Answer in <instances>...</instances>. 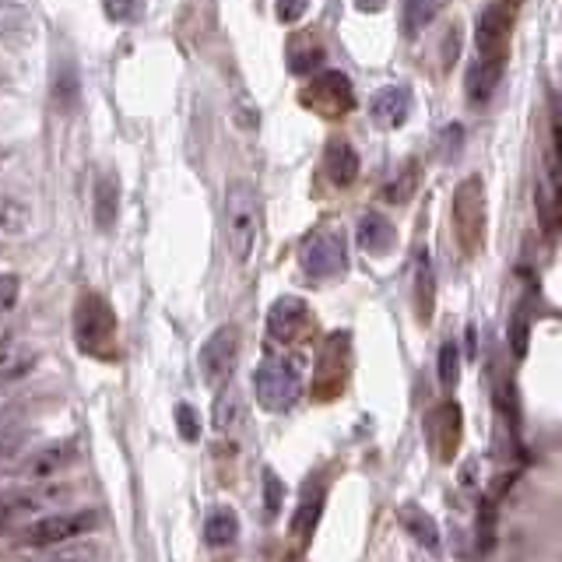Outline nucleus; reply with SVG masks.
Wrapping results in <instances>:
<instances>
[{
	"label": "nucleus",
	"instance_id": "f257e3e1",
	"mask_svg": "<svg viewBox=\"0 0 562 562\" xmlns=\"http://www.w3.org/2000/svg\"><path fill=\"white\" fill-rule=\"evenodd\" d=\"M116 338H120V324L109 306L106 296L99 292H81L74 303V341L92 359H116Z\"/></svg>",
	"mask_w": 562,
	"mask_h": 562
},
{
	"label": "nucleus",
	"instance_id": "f03ea898",
	"mask_svg": "<svg viewBox=\"0 0 562 562\" xmlns=\"http://www.w3.org/2000/svg\"><path fill=\"white\" fill-rule=\"evenodd\" d=\"M260 232V201L257 187L250 180H232L225 190V243H229V257L236 264H246L253 257Z\"/></svg>",
	"mask_w": 562,
	"mask_h": 562
},
{
	"label": "nucleus",
	"instance_id": "7ed1b4c3",
	"mask_svg": "<svg viewBox=\"0 0 562 562\" xmlns=\"http://www.w3.org/2000/svg\"><path fill=\"white\" fill-rule=\"evenodd\" d=\"M485 183L482 176H464L454 190V201H450V229L461 246L464 257H475L485 246Z\"/></svg>",
	"mask_w": 562,
	"mask_h": 562
},
{
	"label": "nucleus",
	"instance_id": "20e7f679",
	"mask_svg": "<svg viewBox=\"0 0 562 562\" xmlns=\"http://www.w3.org/2000/svg\"><path fill=\"white\" fill-rule=\"evenodd\" d=\"M253 394L264 411H289L303 394V366L299 359H264L253 369Z\"/></svg>",
	"mask_w": 562,
	"mask_h": 562
},
{
	"label": "nucleus",
	"instance_id": "39448f33",
	"mask_svg": "<svg viewBox=\"0 0 562 562\" xmlns=\"http://www.w3.org/2000/svg\"><path fill=\"white\" fill-rule=\"evenodd\" d=\"M299 267L310 281H334L348 271V246L345 232L334 225H320L317 232H310L299 250Z\"/></svg>",
	"mask_w": 562,
	"mask_h": 562
},
{
	"label": "nucleus",
	"instance_id": "423d86ee",
	"mask_svg": "<svg viewBox=\"0 0 562 562\" xmlns=\"http://www.w3.org/2000/svg\"><path fill=\"white\" fill-rule=\"evenodd\" d=\"M524 0H489L478 15L475 43L478 60H510V36Z\"/></svg>",
	"mask_w": 562,
	"mask_h": 562
},
{
	"label": "nucleus",
	"instance_id": "0eeeda50",
	"mask_svg": "<svg viewBox=\"0 0 562 562\" xmlns=\"http://www.w3.org/2000/svg\"><path fill=\"white\" fill-rule=\"evenodd\" d=\"M299 102H303L310 113L324 116V120H341L355 109V85L345 71H327L317 74L303 85L299 92Z\"/></svg>",
	"mask_w": 562,
	"mask_h": 562
},
{
	"label": "nucleus",
	"instance_id": "6e6552de",
	"mask_svg": "<svg viewBox=\"0 0 562 562\" xmlns=\"http://www.w3.org/2000/svg\"><path fill=\"white\" fill-rule=\"evenodd\" d=\"M99 513L95 510H57L50 517H39L36 524H29L22 531V545L29 548H53L64 541L85 538L88 531H95Z\"/></svg>",
	"mask_w": 562,
	"mask_h": 562
},
{
	"label": "nucleus",
	"instance_id": "1a4fd4ad",
	"mask_svg": "<svg viewBox=\"0 0 562 562\" xmlns=\"http://www.w3.org/2000/svg\"><path fill=\"white\" fill-rule=\"evenodd\" d=\"M239 355V331L232 324H222L201 348V376L208 387H222L229 383L232 369H236Z\"/></svg>",
	"mask_w": 562,
	"mask_h": 562
},
{
	"label": "nucleus",
	"instance_id": "9d476101",
	"mask_svg": "<svg viewBox=\"0 0 562 562\" xmlns=\"http://www.w3.org/2000/svg\"><path fill=\"white\" fill-rule=\"evenodd\" d=\"M313 327H317V320H313L310 306L299 296H281L278 303L271 306V313H267V331H271V338L281 341V345H296V341H303Z\"/></svg>",
	"mask_w": 562,
	"mask_h": 562
},
{
	"label": "nucleus",
	"instance_id": "9b49d317",
	"mask_svg": "<svg viewBox=\"0 0 562 562\" xmlns=\"http://www.w3.org/2000/svg\"><path fill=\"white\" fill-rule=\"evenodd\" d=\"M71 461H74L71 443H50V447H43V450H36V454L25 457L22 468H18V482H25V485L50 482V478L60 475V471H64Z\"/></svg>",
	"mask_w": 562,
	"mask_h": 562
},
{
	"label": "nucleus",
	"instance_id": "f8f14e48",
	"mask_svg": "<svg viewBox=\"0 0 562 562\" xmlns=\"http://www.w3.org/2000/svg\"><path fill=\"white\" fill-rule=\"evenodd\" d=\"M345 348H348V334H331V341H327V348H324V359H320V373H317V380H313V394H317L320 401L334 397L341 390V383H345L348 355H341Z\"/></svg>",
	"mask_w": 562,
	"mask_h": 562
},
{
	"label": "nucleus",
	"instance_id": "ddd939ff",
	"mask_svg": "<svg viewBox=\"0 0 562 562\" xmlns=\"http://www.w3.org/2000/svg\"><path fill=\"white\" fill-rule=\"evenodd\" d=\"M324 169H327V176H331L334 187H352V183L359 180L362 159H359V152H355V145L348 141V137H331V141H327Z\"/></svg>",
	"mask_w": 562,
	"mask_h": 562
},
{
	"label": "nucleus",
	"instance_id": "4468645a",
	"mask_svg": "<svg viewBox=\"0 0 562 562\" xmlns=\"http://www.w3.org/2000/svg\"><path fill=\"white\" fill-rule=\"evenodd\" d=\"M408 113H411V92L404 85L380 88V92L373 95V102H369V116H373V123L383 130L401 127V123L408 120Z\"/></svg>",
	"mask_w": 562,
	"mask_h": 562
},
{
	"label": "nucleus",
	"instance_id": "2eb2a0df",
	"mask_svg": "<svg viewBox=\"0 0 562 562\" xmlns=\"http://www.w3.org/2000/svg\"><path fill=\"white\" fill-rule=\"evenodd\" d=\"M411 299H415L418 324H429L436 310V274H433L429 246H422V250L415 253V289H411Z\"/></svg>",
	"mask_w": 562,
	"mask_h": 562
},
{
	"label": "nucleus",
	"instance_id": "dca6fc26",
	"mask_svg": "<svg viewBox=\"0 0 562 562\" xmlns=\"http://www.w3.org/2000/svg\"><path fill=\"white\" fill-rule=\"evenodd\" d=\"M355 239H359L362 253H369V257H387V253L397 246V229H394V222H390V218L369 211V215L359 218Z\"/></svg>",
	"mask_w": 562,
	"mask_h": 562
},
{
	"label": "nucleus",
	"instance_id": "f3484780",
	"mask_svg": "<svg viewBox=\"0 0 562 562\" xmlns=\"http://www.w3.org/2000/svg\"><path fill=\"white\" fill-rule=\"evenodd\" d=\"M324 60H327V50L313 32H296V36L289 39V46H285V64H289V71L296 74V78H310Z\"/></svg>",
	"mask_w": 562,
	"mask_h": 562
},
{
	"label": "nucleus",
	"instance_id": "a211bd4d",
	"mask_svg": "<svg viewBox=\"0 0 562 562\" xmlns=\"http://www.w3.org/2000/svg\"><path fill=\"white\" fill-rule=\"evenodd\" d=\"M324 499H327L324 482H320V478H310V485L303 489V499H299L296 520H292V534H296L299 545H306V541L313 538V531H317L320 513H324Z\"/></svg>",
	"mask_w": 562,
	"mask_h": 562
},
{
	"label": "nucleus",
	"instance_id": "6ab92c4d",
	"mask_svg": "<svg viewBox=\"0 0 562 562\" xmlns=\"http://www.w3.org/2000/svg\"><path fill=\"white\" fill-rule=\"evenodd\" d=\"M433 440H436V450H440L443 461H450L457 450V443H461V408H457L454 401H443L440 408L433 411Z\"/></svg>",
	"mask_w": 562,
	"mask_h": 562
},
{
	"label": "nucleus",
	"instance_id": "aec40b11",
	"mask_svg": "<svg viewBox=\"0 0 562 562\" xmlns=\"http://www.w3.org/2000/svg\"><path fill=\"white\" fill-rule=\"evenodd\" d=\"M503 71H506V60H478L475 67H471L468 74V102L475 109H482L485 102L496 95L499 81H503Z\"/></svg>",
	"mask_w": 562,
	"mask_h": 562
},
{
	"label": "nucleus",
	"instance_id": "412c9836",
	"mask_svg": "<svg viewBox=\"0 0 562 562\" xmlns=\"http://www.w3.org/2000/svg\"><path fill=\"white\" fill-rule=\"evenodd\" d=\"M92 211H95V225L102 232H109L120 218V180L113 173H102L95 180V194H92Z\"/></svg>",
	"mask_w": 562,
	"mask_h": 562
},
{
	"label": "nucleus",
	"instance_id": "4be33fe9",
	"mask_svg": "<svg viewBox=\"0 0 562 562\" xmlns=\"http://www.w3.org/2000/svg\"><path fill=\"white\" fill-rule=\"evenodd\" d=\"M239 538V513L232 506H211L204 517V541L208 548H229Z\"/></svg>",
	"mask_w": 562,
	"mask_h": 562
},
{
	"label": "nucleus",
	"instance_id": "5701e85b",
	"mask_svg": "<svg viewBox=\"0 0 562 562\" xmlns=\"http://www.w3.org/2000/svg\"><path fill=\"white\" fill-rule=\"evenodd\" d=\"M401 524H404V531H408L422 548H429V552H440V527H436V520L429 517L426 510H418V506L408 503L401 510Z\"/></svg>",
	"mask_w": 562,
	"mask_h": 562
},
{
	"label": "nucleus",
	"instance_id": "b1692460",
	"mask_svg": "<svg viewBox=\"0 0 562 562\" xmlns=\"http://www.w3.org/2000/svg\"><path fill=\"white\" fill-rule=\"evenodd\" d=\"M443 0H404L401 4V32L404 39H415L426 32V25L440 15Z\"/></svg>",
	"mask_w": 562,
	"mask_h": 562
},
{
	"label": "nucleus",
	"instance_id": "393cba45",
	"mask_svg": "<svg viewBox=\"0 0 562 562\" xmlns=\"http://www.w3.org/2000/svg\"><path fill=\"white\" fill-rule=\"evenodd\" d=\"M81 99V78H78V67H74V60H60L57 74H53V102H57V109H64V113H71L74 106H78Z\"/></svg>",
	"mask_w": 562,
	"mask_h": 562
},
{
	"label": "nucleus",
	"instance_id": "a878e982",
	"mask_svg": "<svg viewBox=\"0 0 562 562\" xmlns=\"http://www.w3.org/2000/svg\"><path fill=\"white\" fill-rule=\"evenodd\" d=\"M239 422H243V397L229 387L215 397V429L218 433H232V429H239Z\"/></svg>",
	"mask_w": 562,
	"mask_h": 562
},
{
	"label": "nucleus",
	"instance_id": "bb28decb",
	"mask_svg": "<svg viewBox=\"0 0 562 562\" xmlns=\"http://www.w3.org/2000/svg\"><path fill=\"white\" fill-rule=\"evenodd\" d=\"M415 190H418V166L415 162H408V166H404V173L401 176H394V180L387 183V201L390 204H408L411 197H415Z\"/></svg>",
	"mask_w": 562,
	"mask_h": 562
},
{
	"label": "nucleus",
	"instance_id": "cd10ccee",
	"mask_svg": "<svg viewBox=\"0 0 562 562\" xmlns=\"http://www.w3.org/2000/svg\"><path fill=\"white\" fill-rule=\"evenodd\" d=\"M457 380H461V348L450 338V341H443V348H440V383L447 390H454Z\"/></svg>",
	"mask_w": 562,
	"mask_h": 562
},
{
	"label": "nucleus",
	"instance_id": "c85d7f7f",
	"mask_svg": "<svg viewBox=\"0 0 562 562\" xmlns=\"http://www.w3.org/2000/svg\"><path fill=\"white\" fill-rule=\"evenodd\" d=\"M281 503H285V482H281L274 468H264V517L278 520Z\"/></svg>",
	"mask_w": 562,
	"mask_h": 562
},
{
	"label": "nucleus",
	"instance_id": "c756f323",
	"mask_svg": "<svg viewBox=\"0 0 562 562\" xmlns=\"http://www.w3.org/2000/svg\"><path fill=\"white\" fill-rule=\"evenodd\" d=\"M510 341H513V355H517V359H524V355H527V341H531V310H527L524 303H520L517 313H513Z\"/></svg>",
	"mask_w": 562,
	"mask_h": 562
},
{
	"label": "nucleus",
	"instance_id": "7c9ffc66",
	"mask_svg": "<svg viewBox=\"0 0 562 562\" xmlns=\"http://www.w3.org/2000/svg\"><path fill=\"white\" fill-rule=\"evenodd\" d=\"M102 8L116 25H134L145 11V0H102Z\"/></svg>",
	"mask_w": 562,
	"mask_h": 562
},
{
	"label": "nucleus",
	"instance_id": "2f4dec72",
	"mask_svg": "<svg viewBox=\"0 0 562 562\" xmlns=\"http://www.w3.org/2000/svg\"><path fill=\"white\" fill-rule=\"evenodd\" d=\"M492 545H496V503L485 499L482 510H478V548L489 552Z\"/></svg>",
	"mask_w": 562,
	"mask_h": 562
},
{
	"label": "nucleus",
	"instance_id": "473e14b6",
	"mask_svg": "<svg viewBox=\"0 0 562 562\" xmlns=\"http://www.w3.org/2000/svg\"><path fill=\"white\" fill-rule=\"evenodd\" d=\"M306 8H310V0H274V15L281 25H296L306 15Z\"/></svg>",
	"mask_w": 562,
	"mask_h": 562
},
{
	"label": "nucleus",
	"instance_id": "72a5a7b5",
	"mask_svg": "<svg viewBox=\"0 0 562 562\" xmlns=\"http://www.w3.org/2000/svg\"><path fill=\"white\" fill-rule=\"evenodd\" d=\"M176 422H180V436L187 443H194L197 436H201V418H197V411L190 408V404H180V408H176Z\"/></svg>",
	"mask_w": 562,
	"mask_h": 562
},
{
	"label": "nucleus",
	"instance_id": "f704fd0d",
	"mask_svg": "<svg viewBox=\"0 0 562 562\" xmlns=\"http://www.w3.org/2000/svg\"><path fill=\"white\" fill-rule=\"evenodd\" d=\"M18 296H22V281H18V274H0V313L15 310Z\"/></svg>",
	"mask_w": 562,
	"mask_h": 562
},
{
	"label": "nucleus",
	"instance_id": "c9c22d12",
	"mask_svg": "<svg viewBox=\"0 0 562 562\" xmlns=\"http://www.w3.org/2000/svg\"><path fill=\"white\" fill-rule=\"evenodd\" d=\"M25 218H29V208H22V204H4V208H0V229L22 232Z\"/></svg>",
	"mask_w": 562,
	"mask_h": 562
},
{
	"label": "nucleus",
	"instance_id": "e433bc0d",
	"mask_svg": "<svg viewBox=\"0 0 562 562\" xmlns=\"http://www.w3.org/2000/svg\"><path fill=\"white\" fill-rule=\"evenodd\" d=\"M355 8H359L362 15H380V11L387 8V0H355Z\"/></svg>",
	"mask_w": 562,
	"mask_h": 562
},
{
	"label": "nucleus",
	"instance_id": "4c0bfd02",
	"mask_svg": "<svg viewBox=\"0 0 562 562\" xmlns=\"http://www.w3.org/2000/svg\"><path fill=\"white\" fill-rule=\"evenodd\" d=\"M4 348H11V345H8V338H4V334H0V352H4Z\"/></svg>",
	"mask_w": 562,
	"mask_h": 562
},
{
	"label": "nucleus",
	"instance_id": "58836bf2",
	"mask_svg": "<svg viewBox=\"0 0 562 562\" xmlns=\"http://www.w3.org/2000/svg\"><path fill=\"white\" fill-rule=\"evenodd\" d=\"M50 562H74V559H50Z\"/></svg>",
	"mask_w": 562,
	"mask_h": 562
}]
</instances>
